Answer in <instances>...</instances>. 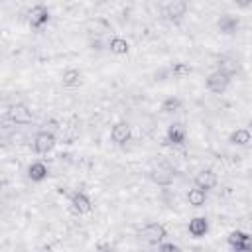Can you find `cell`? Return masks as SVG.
<instances>
[{
	"label": "cell",
	"instance_id": "5",
	"mask_svg": "<svg viewBox=\"0 0 252 252\" xmlns=\"http://www.w3.org/2000/svg\"><path fill=\"white\" fill-rule=\"evenodd\" d=\"M226 240H228V246L232 250H240V252L252 250V236L246 234V232H242V230H232Z\"/></svg>",
	"mask_w": 252,
	"mask_h": 252
},
{
	"label": "cell",
	"instance_id": "13",
	"mask_svg": "<svg viewBox=\"0 0 252 252\" xmlns=\"http://www.w3.org/2000/svg\"><path fill=\"white\" fill-rule=\"evenodd\" d=\"M187 230H189V234H191V236L201 238V236H205V234H207V230H209V222H207V219H205V217H195V219H191V220H189Z\"/></svg>",
	"mask_w": 252,
	"mask_h": 252
},
{
	"label": "cell",
	"instance_id": "8",
	"mask_svg": "<svg viewBox=\"0 0 252 252\" xmlns=\"http://www.w3.org/2000/svg\"><path fill=\"white\" fill-rule=\"evenodd\" d=\"M130 138H132V130H130V126H128L126 122H118V124L112 126V130H110V140H112L114 144L124 146L126 142H130Z\"/></svg>",
	"mask_w": 252,
	"mask_h": 252
},
{
	"label": "cell",
	"instance_id": "19",
	"mask_svg": "<svg viewBox=\"0 0 252 252\" xmlns=\"http://www.w3.org/2000/svg\"><path fill=\"white\" fill-rule=\"evenodd\" d=\"M108 47H110V51H112L114 55H126V53H128V49H130L128 41H126L124 37H120V35L112 37V39L108 41Z\"/></svg>",
	"mask_w": 252,
	"mask_h": 252
},
{
	"label": "cell",
	"instance_id": "6",
	"mask_svg": "<svg viewBox=\"0 0 252 252\" xmlns=\"http://www.w3.org/2000/svg\"><path fill=\"white\" fill-rule=\"evenodd\" d=\"M47 22H49V10H47L45 6L37 4V6H33V8L28 12V24H30L33 30L43 28Z\"/></svg>",
	"mask_w": 252,
	"mask_h": 252
},
{
	"label": "cell",
	"instance_id": "1",
	"mask_svg": "<svg viewBox=\"0 0 252 252\" xmlns=\"http://www.w3.org/2000/svg\"><path fill=\"white\" fill-rule=\"evenodd\" d=\"M230 77H232L230 73H226V71H222V69H217V71H213V73L207 77L205 85H207V89H209L211 93L220 94V93L226 91V87H228V83H230Z\"/></svg>",
	"mask_w": 252,
	"mask_h": 252
},
{
	"label": "cell",
	"instance_id": "4",
	"mask_svg": "<svg viewBox=\"0 0 252 252\" xmlns=\"http://www.w3.org/2000/svg\"><path fill=\"white\" fill-rule=\"evenodd\" d=\"M152 179L158 183V185H171L173 179H175V169L171 163L167 161H161L154 171H152Z\"/></svg>",
	"mask_w": 252,
	"mask_h": 252
},
{
	"label": "cell",
	"instance_id": "9",
	"mask_svg": "<svg viewBox=\"0 0 252 252\" xmlns=\"http://www.w3.org/2000/svg\"><path fill=\"white\" fill-rule=\"evenodd\" d=\"M185 136H187V130L181 122H173L169 128H167V136H165V144H173V146H179L185 142Z\"/></svg>",
	"mask_w": 252,
	"mask_h": 252
},
{
	"label": "cell",
	"instance_id": "12",
	"mask_svg": "<svg viewBox=\"0 0 252 252\" xmlns=\"http://www.w3.org/2000/svg\"><path fill=\"white\" fill-rule=\"evenodd\" d=\"M195 185L201 187V189H205V191L213 189V187L217 185V173H215L213 169H203V171H199V173L195 175Z\"/></svg>",
	"mask_w": 252,
	"mask_h": 252
},
{
	"label": "cell",
	"instance_id": "20",
	"mask_svg": "<svg viewBox=\"0 0 252 252\" xmlns=\"http://www.w3.org/2000/svg\"><path fill=\"white\" fill-rule=\"evenodd\" d=\"M181 108V100L177 96H167L163 102H161V110L165 114H171V112H177Z\"/></svg>",
	"mask_w": 252,
	"mask_h": 252
},
{
	"label": "cell",
	"instance_id": "18",
	"mask_svg": "<svg viewBox=\"0 0 252 252\" xmlns=\"http://www.w3.org/2000/svg\"><path fill=\"white\" fill-rule=\"evenodd\" d=\"M250 138H252V134H250L248 128H236V130L230 134L228 142L234 144V146H246V144L250 142Z\"/></svg>",
	"mask_w": 252,
	"mask_h": 252
},
{
	"label": "cell",
	"instance_id": "21",
	"mask_svg": "<svg viewBox=\"0 0 252 252\" xmlns=\"http://www.w3.org/2000/svg\"><path fill=\"white\" fill-rule=\"evenodd\" d=\"M171 73H173V77H183V75H189L191 73V67L187 63H175L171 67Z\"/></svg>",
	"mask_w": 252,
	"mask_h": 252
},
{
	"label": "cell",
	"instance_id": "11",
	"mask_svg": "<svg viewBox=\"0 0 252 252\" xmlns=\"http://www.w3.org/2000/svg\"><path fill=\"white\" fill-rule=\"evenodd\" d=\"M185 14H187V2H185V0H173V2H169L167 8H165V16H167V20H171V22H179Z\"/></svg>",
	"mask_w": 252,
	"mask_h": 252
},
{
	"label": "cell",
	"instance_id": "7",
	"mask_svg": "<svg viewBox=\"0 0 252 252\" xmlns=\"http://www.w3.org/2000/svg\"><path fill=\"white\" fill-rule=\"evenodd\" d=\"M8 114H10V118H12L16 124H30V122L33 120L32 110H30L26 104H22V102L12 104L10 110H8Z\"/></svg>",
	"mask_w": 252,
	"mask_h": 252
},
{
	"label": "cell",
	"instance_id": "15",
	"mask_svg": "<svg viewBox=\"0 0 252 252\" xmlns=\"http://www.w3.org/2000/svg\"><path fill=\"white\" fill-rule=\"evenodd\" d=\"M47 175H49V169H47V165H45L43 161H33V163L28 167V177H30L33 183L43 181Z\"/></svg>",
	"mask_w": 252,
	"mask_h": 252
},
{
	"label": "cell",
	"instance_id": "16",
	"mask_svg": "<svg viewBox=\"0 0 252 252\" xmlns=\"http://www.w3.org/2000/svg\"><path fill=\"white\" fill-rule=\"evenodd\" d=\"M187 201H189V205H191V207H203V205H205V201H207V191L195 185L193 189H189V191H187Z\"/></svg>",
	"mask_w": 252,
	"mask_h": 252
},
{
	"label": "cell",
	"instance_id": "2",
	"mask_svg": "<svg viewBox=\"0 0 252 252\" xmlns=\"http://www.w3.org/2000/svg\"><path fill=\"white\" fill-rule=\"evenodd\" d=\"M140 236L148 242V244H159L165 236H167V230L163 224L159 222H148L142 230H140Z\"/></svg>",
	"mask_w": 252,
	"mask_h": 252
},
{
	"label": "cell",
	"instance_id": "22",
	"mask_svg": "<svg viewBox=\"0 0 252 252\" xmlns=\"http://www.w3.org/2000/svg\"><path fill=\"white\" fill-rule=\"evenodd\" d=\"M161 252H177L179 250V246H175V244H159L158 246Z\"/></svg>",
	"mask_w": 252,
	"mask_h": 252
},
{
	"label": "cell",
	"instance_id": "23",
	"mask_svg": "<svg viewBox=\"0 0 252 252\" xmlns=\"http://www.w3.org/2000/svg\"><path fill=\"white\" fill-rule=\"evenodd\" d=\"M238 8H248V6H252V0H232Z\"/></svg>",
	"mask_w": 252,
	"mask_h": 252
},
{
	"label": "cell",
	"instance_id": "14",
	"mask_svg": "<svg viewBox=\"0 0 252 252\" xmlns=\"http://www.w3.org/2000/svg\"><path fill=\"white\" fill-rule=\"evenodd\" d=\"M217 26H219L220 33H226V35H228V33H234V32L238 30V18L232 16V14H222V16L219 18Z\"/></svg>",
	"mask_w": 252,
	"mask_h": 252
},
{
	"label": "cell",
	"instance_id": "3",
	"mask_svg": "<svg viewBox=\"0 0 252 252\" xmlns=\"http://www.w3.org/2000/svg\"><path fill=\"white\" fill-rule=\"evenodd\" d=\"M55 134L51 130H39L33 138V150L35 154H47L55 148Z\"/></svg>",
	"mask_w": 252,
	"mask_h": 252
},
{
	"label": "cell",
	"instance_id": "10",
	"mask_svg": "<svg viewBox=\"0 0 252 252\" xmlns=\"http://www.w3.org/2000/svg\"><path fill=\"white\" fill-rule=\"evenodd\" d=\"M71 209L77 215H85V213H89L93 209V203H91V199L85 193L79 191V193H73L71 195Z\"/></svg>",
	"mask_w": 252,
	"mask_h": 252
},
{
	"label": "cell",
	"instance_id": "17",
	"mask_svg": "<svg viewBox=\"0 0 252 252\" xmlns=\"http://www.w3.org/2000/svg\"><path fill=\"white\" fill-rule=\"evenodd\" d=\"M61 83H63V87H77L81 83V71L75 67L65 69L61 75Z\"/></svg>",
	"mask_w": 252,
	"mask_h": 252
}]
</instances>
